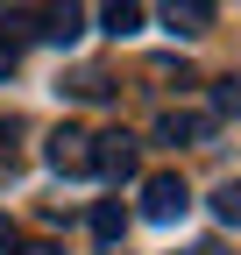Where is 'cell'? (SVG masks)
Listing matches in <instances>:
<instances>
[{
    "label": "cell",
    "instance_id": "cell-4",
    "mask_svg": "<svg viewBox=\"0 0 241 255\" xmlns=\"http://www.w3.org/2000/svg\"><path fill=\"white\" fill-rule=\"evenodd\" d=\"M93 177H114V184H128V177H135V135H120V128L93 135Z\"/></svg>",
    "mask_w": 241,
    "mask_h": 255
},
{
    "label": "cell",
    "instance_id": "cell-6",
    "mask_svg": "<svg viewBox=\"0 0 241 255\" xmlns=\"http://www.w3.org/2000/svg\"><path fill=\"white\" fill-rule=\"evenodd\" d=\"M206 114H163L156 121V142H170V149H192V142H206Z\"/></svg>",
    "mask_w": 241,
    "mask_h": 255
},
{
    "label": "cell",
    "instance_id": "cell-2",
    "mask_svg": "<svg viewBox=\"0 0 241 255\" xmlns=\"http://www.w3.org/2000/svg\"><path fill=\"white\" fill-rule=\"evenodd\" d=\"M28 28H36L43 43H78L85 36V0H43L36 14H28Z\"/></svg>",
    "mask_w": 241,
    "mask_h": 255
},
{
    "label": "cell",
    "instance_id": "cell-9",
    "mask_svg": "<svg viewBox=\"0 0 241 255\" xmlns=\"http://www.w3.org/2000/svg\"><path fill=\"white\" fill-rule=\"evenodd\" d=\"M64 92H78V100H107V92H114V78L100 71V64H85V71H71V78H64Z\"/></svg>",
    "mask_w": 241,
    "mask_h": 255
},
{
    "label": "cell",
    "instance_id": "cell-5",
    "mask_svg": "<svg viewBox=\"0 0 241 255\" xmlns=\"http://www.w3.org/2000/svg\"><path fill=\"white\" fill-rule=\"evenodd\" d=\"M163 28H177V36L213 28V0H163Z\"/></svg>",
    "mask_w": 241,
    "mask_h": 255
},
{
    "label": "cell",
    "instance_id": "cell-10",
    "mask_svg": "<svg viewBox=\"0 0 241 255\" xmlns=\"http://www.w3.org/2000/svg\"><path fill=\"white\" fill-rule=\"evenodd\" d=\"M213 213L227 220V227H241V184H220L213 191Z\"/></svg>",
    "mask_w": 241,
    "mask_h": 255
},
{
    "label": "cell",
    "instance_id": "cell-12",
    "mask_svg": "<svg viewBox=\"0 0 241 255\" xmlns=\"http://www.w3.org/2000/svg\"><path fill=\"white\" fill-rule=\"evenodd\" d=\"M213 107H220V114H241V78H220V85H213Z\"/></svg>",
    "mask_w": 241,
    "mask_h": 255
},
{
    "label": "cell",
    "instance_id": "cell-8",
    "mask_svg": "<svg viewBox=\"0 0 241 255\" xmlns=\"http://www.w3.org/2000/svg\"><path fill=\"white\" fill-rule=\"evenodd\" d=\"M100 21H107V36H135L142 28V0H100Z\"/></svg>",
    "mask_w": 241,
    "mask_h": 255
},
{
    "label": "cell",
    "instance_id": "cell-7",
    "mask_svg": "<svg viewBox=\"0 0 241 255\" xmlns=\"http://www.w3.org/2000/svg\"><path fill=\"white\" fill-rule=\"evenodd\" d=\"M93 234H100V248H120V234H128V206H120V199H100V206H93Z\"/></svg>",
    "mask_w": 241,
    "mask_h": 255
},
{
    "label": "cell",
    "instance_id": "cell-1",
    "mask_svg": "<svg viewBox=\"0 0 241 255\" xmlns=\"http://www.w3.org/2000/svg\"><path fill=\"white\" fill-rule=\"evenodd\" d=\"M185 206H192V184L177 177V170H156V177L142 184V220H156V227L185 220Z\"/></svg>",
    "mask_w": 241,
    "mask_h": 255
},
{
    "label": "cell",
    "instance_id": "cell-13",
    "mask_svg": "<svg viewBox=\"0 0 241 255\" xmlns=\"http://www.w3.org/2000/svg\"><path fill=\"white\" fill-rule=\"evenodd\" d=\"M14 135H21V121H0V163L14 170Z\"/></svg>",
    "mask_w": 241,
    "mask_h": 255
},
{
    "label": "cell",
    "instance_id": "cell-14",
    "mask_svg": "<svg viewBox=\"0 0 241 255\" xmlns=\"http://www.w3.org/2000/svg\"><path fill=\"white\" fill-rule=\"evenodd\" d=\"M0 255H21V227H14L7 213H0Z\"/></svg>",
    "mask_w": 241,
    "mask_h": 255
},
{
    "label": "cell",
    "instance_id": "cell-11",
    "mask_svg": "<svg viewBox=\"0 0 241 255\" xmlns=\"http://www.w3.org/2000/svg\"><path fill=\"white\" fill-rule=\"evenodd\" d=\"M14 71H21V43H14V36H7V28H0V85H7V78H14Z\"/></svg>",
    "mask_w": 241,
    "mask_h": 255
},
{
    "label": "cell",
    "instance_id": "cell-3",
    "mask_svg": "<svg viewBox=\"0 0 241 255\" xmlns=\"http://www.w3.org/2000/svg\"><path fill=\"white\" fill-rule=\"evenodd\" d=\"M43 156H50L57 177H93V135H85V128H57Z\"/></svg>",
    "mask_w": 241,
    "mask_h": 255
}]
</instances>
